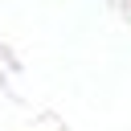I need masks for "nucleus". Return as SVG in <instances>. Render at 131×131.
Instances as JSON below:
<instances>
[]
</instances>
